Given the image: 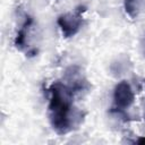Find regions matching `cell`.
Segmentation results:
<instances>
[{
	"label": "cell",
	"mask_w": 145,
	"mask_h": 145,
	"mask_svg": "<svg viewBox=\"0 0 145 145\" xmlns=\"http://www.w3.org/2000/svg\"><path fill=\"white\" fill-rule=\"evenodd\" d=\"M72 91L61 83H54L50 87L49 116L53 129L62 135L70 130L71 126Z\"/></svg>",
	"instance_id": "cell-1"
},
{
	"label": "cell",
	"mask_w": 145,
	"mask_h": 145,
	"mask_svg": "<svg viewBox=\"0 0 145 145\" xmlns=\"http://www.w3.org/2000/svg\"><path fill=\"white\" fill-rule=\"evenodd\" d=\"M84 11L85 7L80 6L76 8L72 12H67L58 17L57 23L65 37H71L79 31L82 25V14Z\"/></svg>",
	"instance_id": "cell-2"
},
{
	"label": "cell",
	"mask_w": 145,
	"mask_h": 145,
	"mask_svg": "<svg viewBox=\"0 0 145 145\" xmlns=\"http://www.w3.org/2000/svg\"><path fill=\"white\" fill-rule=\"evenodd\" d=\"M135 100V95L130 84L126 80L119 82L113 91V102L117 109L123 110L129 108Z\"/></svg>",
	"instance_id": "cell-3"
},
{
	"label": "cell",
	"mask_w": 145,
	"mask_h": 145,
	"mask_svg": "<svg viewBox=\"0 0 145 145\" xmlns=\"http://www.w3.org/2000/svg\"><path fill=\"white\" fill-rule=\"evenodd\" d=\"M32 24V18L31 17H26L22 28L18 29L17 32V35L15 37V45L19 49H22L24 45H25V39H26V35H27V28L28 26Z\"/></svg>",
	"instance_id": "cell-4"
},
{
	"label": "cell",
	"mask_w": 145,
	"mask_h": 145,
	"mask_svg": "<svg viewBox=\"0 0 145 145\" xmlns=\"http://www.w3.org/2000/svg\"><path fill=\"white\" fill-rule=\"evenodd\" d=\"M139 5H140V0H123L125 11L131 18H135L137 16L139 10Z\"/></svg>",
	"instance_id": "cell-5"
},
{
	"label": "cell",
	"mask_w": 145,
	"mask_h": 145,
	"mask_svg": "<svg viewBox=\"0 0 145 145\" xmlns=\"http://www.w3.org/2000/svg\"><path fill=\"white\" fill-rule=\"evenodd\" d=\"M136 143L137 144H140V145H145V137L143 136V137H139L137 140H136Z\"/></svg>",
	"instance_id": "cell-6"
}]
</instances>
